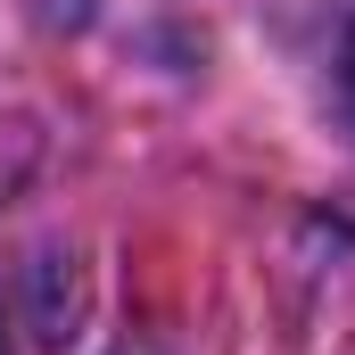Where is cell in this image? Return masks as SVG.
Instances as JSON below:
<instances>
[{"label": "cell", "mask_w": 355, "mask_h": 355, "mask_svg": "<svg viewBox=\"0 0 355 355\" xmlns=\"http://www.w3.org/2000/svg\"><path fill=\"white\" fill-rule=\"evenodd\" d=\"M347 116H355V42H347Z\"/></svg>", "instance_id": "1"}, {"label": "cell", "mask_w": 355, "mask_h": 355, "mask_svg": "<svg viewBox=\"0 0 355 355\" xmlns=\"http://www.w3.org/2000/svg\"><path fill=\"white\" fill-rule=\"evenodd\" d=\"M132 355H149V347H132Z\"/></svg>", "instance_id": "2"}]
</instances>
